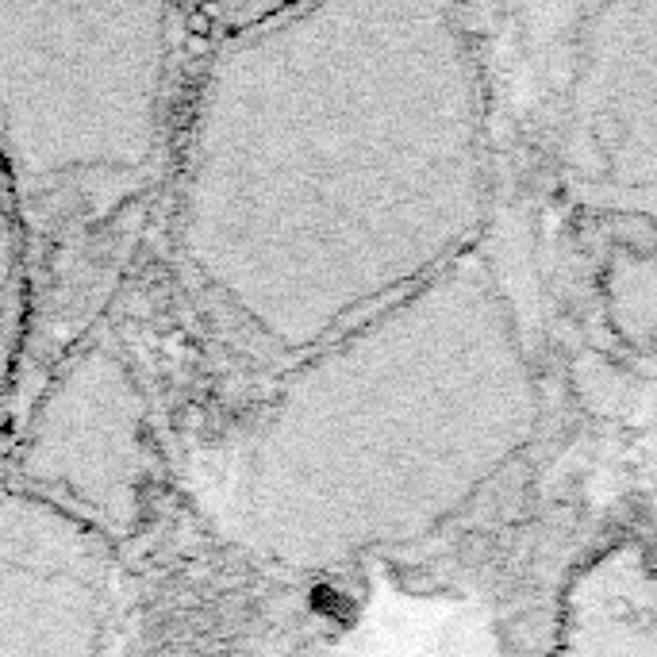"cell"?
Returning <instances> with one entry per match:
<instances>
[{"instance_id":"277c9868","label":"cell","mask_w":657,"mask_h":657,"mask_svg":"<svg viewBox=\"0 0 657 657\" xmlns=\"http://www.w3.org/2000/svg\"><path fill=\"white\" fill-rule=\"evenodd\" d=\"M143 339L123 296L0 431V481L120 554L170 473L166 404Z\"/></svg>"},{"instance_id":"9c48e42d","label":"cell","mask_w":657,"mask_h":657,"mask_svg":"<svg viewBox=\"0 0 657 657\" xmlns=\"http://www.w3.org/2000/svg\"><path fill=\"white\" fill-rule=\"evenodd\" d=\"M611 327L634 346H657V250H619L604 273Z\"/></svg>"},{"instance_id":"3957f363","label":"cell","mask_w":657,"mask_h":657,"mask_svg":"<svg viewBox=\"0 0 657 657\" xmlns=\"http://www.w3.org/2000/svg\"><path fill=\"white\" fill-rule=\"evenodd\" d=\"M196 50L189 4H0V173L31 292L4 427L135 285Z\"/></svg>"},{"instance_id":"8992f818","label":"cell","mask_w":657,"mask_h":657,"mask_svg":"<svg viewBox=\"0 0 657 657\" xmlns=\"http://www.w3.org/2000/svg\"><path fill=\"white\" fill-rule=\"evenodd\" d=\"M573 158L608 189L657 185V4H604L584 35Z\"/></svg>"},{"instance_id":"ba28073f","label":"cell","mask_w":657,"mask_h":657,"mask_svg":"<svg viewBox=\"0 0 657 657\" xmlns=\"http://www.w3.org/2000/svg\"><path fill=\"white\" fill-rule=\"evenodd\" d=\"M27 312H31V292H27L24 239H20L12 196L0 173V427L8 419V404H12L20 365H24Z\"/></svg>"},{"instance_id":"7a4b0ae2","label":"cell","mask_w":657,"mask_h":657,"mask_svg":"<svg viewBox=\"0 0 657 657\" xmlns=\"http://www.w3.org/2000/svg\"><path fill=\"white\" fill-rule=\"evenodd\" d=\"M542 392L469 250L258 385L193 458L204 523L277 577H327L450 523L538 435Z\"/></svg>"},{"instance_id":"5b68a950","label":"cell","mask_w":657,"mask_h":657,"mask_svg":"<svg viewBox=\"0 0 657 657\" xmlns=\"http://www.w3.org/2000/svg\"><path fill=\"white\" fill-rule=\"evenodd\" d=\"M0 657H127L123 554L4 481Z\"/></svg>"},{"instance_id":"6da1fadb","label":"cell","mask_w":657,"mask_h":657,"mask_svg":"<svg viewBox=\"0 0 657 657\" xmlns=\"http://www.w3.org/2000/svg\"><path fill=\"white\" fill-rule=\"evenodd\" d=\"M488 212L462 12L312 0L200 43L154 246L185 331L258 389L477 250Z\"/></svg>"},{"instance_id":"52a82bcc","label":"cell","mask_w":657,"mask_h":657,"mask_svg":"<svg viewBox=\"0 0 657 657\" xmlns=\"http://www.w3.org/2000/svg\"><path fill=\"white\" fill-rule=\"evenodd\" d=\"M546 657H657V561L619 538L565 577Z\"/></svg>"}]
</instances>
